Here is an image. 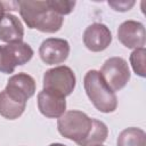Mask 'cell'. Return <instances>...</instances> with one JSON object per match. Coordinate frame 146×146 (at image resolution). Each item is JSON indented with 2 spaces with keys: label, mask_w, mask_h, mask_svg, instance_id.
Masks as SVG:
<instances>
[{
  "label": "cell",
  "mask_w": 146,
  "mask_h": 146,
  "mask_svg": "<svg viewBox=\"0 0 146 146\" xmlns=\"http://www.w3.org/2000/svg\"><path fill=\"white\" fill-rule=\"evenodd\" d=\"M145 27L143 23L137 21H125L117 30L119 41L129 49L144 48L145 46Z\"/></svg>",
  "instance_id": "cell-10"
},
{
  "label": "cell",
  "mask_w": 146,
  "mask_h": 146,
  "mask_svg": "<svg viewBox=\"0 0 146 146\" xmlns=\"http://www.w3.org/2000/svg\"><path fill=\"white\" fill-rule=\"evenodd\" d=\"M76 79L71 67L60 65L46 71L43 74V90L58 96H70L75 88Z\"/></svg>",
  "instance_id": "cell-4"
},
{
  "label": "cell",
  "mask_w": 146,
  "mask_h": 146,
  "mask_svg": "<svg viewBox=\"0 0 146 146\" xmlns=\"http://www.w3.org/2000/svg\"><path fill=\"white\" fill-rule=\"evenodd\" d=\"M112 42V33L103 23H92L83 32V43L92 52L105 50Z\"/></svg>",
  "instance_id": "cell-9"
},
{
  "label": "cell",
  "mask_w": 146,
  "mask_h": 146,
  "mask_svg": "<svg viewBox=\"0 0 146 146\" xmlns=\"http://www.w3.org/2000/svg\"><path fill=\"white\" fill-rule=\"evenodd\" d=\"M105 83L115 92L125 87L130 80V70L122 57H111L106 59L99 71Z\"/></svg>",
  "instance_id": "cell-6"
},
{
  "label": "cell",
  "mask_w": 146,
  "mask_h": 146,
  "mask_svg": "<svg viewBox=\"0 0 146 146\" xmlns=\"http://www.w3.org/2000/svg\"><path fill=\"white\" fill-rule=\"evenodd\" d=\"M145 58H146V49L145 48H138L135 49L130 54V64L133 70V72L144 78L146 75V70H145Z\"/></svg>",
  "instance_id": "cell-16"
},
{
  "label": "cell",
  "mask_w": 146,
  "mask_h": 146,
  "mask_svg": "<svg viewBox=\"0 0 146 146\" xmlns=\"http://www.w3.org/2000/svg\"><path fill=\"white\" fill-rule=\"evenodd\" d=\"M33 57V49L26 42H13L0 46V72L10 74L16 66L24 65Z\"/></svg>",
  "instance_id": "cell-5"
},
{
  "label": "cell",
  "mask_w": 146,
  "mask_h": 146,
  "mask_svg": "<svg viewBox=\"0 0 146 146\" xmlns=\"http://www.w3.org/2000/svg\"><path fill=\"white\" fill-rule=\"evenodd\" d=\"M38 108L46 117L58 119L66 111L65 97L42 89L38 94Z\"/></svg>",
  "instance_id": "cell-11"
},
{
  "label": "cell",
  "mask_w": 146,
  "mask_h": 146,
  "mask_svg": "<svg viewBox=\"0 0 146 146\" xmlns=\"http://www.w3.org/2000/svg\"><path fill=\"white\" fill-rule=\"evenodd\" d=\"M36 86L34 79L27 73H17L9 78L5 88L6 92L15 100L19 103L27 102L35 92Z\"/></svg>",
  "instance_id": "cell-8"
},
{
  "label": "cell",
  "mask_w": 146,
  "mask_h": 146,
  "mask_svg": "<svg viewBox=\"0 0 146 146\" xmlns=\"http://www.w3.org/2000/svg\"><path fill=\"white\" fill-rule=\"evenodd\" d=\"M47 3L54 11H56L60 16H64L73 11L76 2L71 0H47Z\"/></svg>",
  "instance_id": "cell-17"
},
{
  "label": "cell",
  "mask_w": 146,
  "mask_h": 146,
  "mask_svg": "<svg viewBox=\"0 0 146 146\" xmlns=\"http://www.w3.org/2000/svg\"><path fill=\"white\" fill-rule=\"evenodd\" d=\"M19 14L30 29H35L44 33L58 32L64 23V17L54 11L47 1H17Z\"/></svg>",
  "instance_id": "cell-1"
},
{
  "label": "cell",
  "mask_w": 146,
  "mask_h": 146,
  "mask_svg": "<svg viewBox=\"0 0 146 146\" xmlns=\"http://www.w3.org/2000/svg\"><path fill=\"white\" fill-rule=\"evenodd\" d=\"M41 60L47 65L64 63L70 55V43L59 38H48L39 48Z\"/></svg>",
  "instance_id": "cell-7"
},
{
  "label": "cell",
  "mask_w": 146,
  "mask_h": 146,
  "mask_svg": "<svg viewBox=\"0 0 146 146\" xmlns=\"http://www.w3.org/2000/svg\"><path fill=\"white\" fill-rule=\"evenodd\" d=\"M6 10H7L6 9V3H3V2L0 1V18L3 16V14H5Z\"/></svg>",
  "instance_id": "cell-19"
},
{
  "label": "cell",
  "mask_w": 146,
  "mask_h": 146,
  "mask_svg": "<svg viewBox=\"0 0 146 146\" xmlns=\"http://www.w3.org/2000/svg\"><path fill=\"white\" fill-rule=\"evenodd\" d=\"M49 146H66V145H64V144H60V143H52V144H50Z\"/></svg>",
  "instance_id": "cell-20"
},
{
  "label": "cell",
  "mask_w": 146,
  "mask_h": 146,
  "mask_svg": "<svg viewBox=\"0 0 146 146\" xmlns=\"http://www.w3.org/2000/svg\"><path fill=\"white\" fill-rule=\"evenodd\" d=\"M26 104L13 99L6 90L0 92V115L8 120L18 119L25 111Z\"/></svg>",
  "instance_id": "cell-13"
},
{
  "label": "cell",
  "mask_w": 146,
  "mask_h": 146,
  "mask_svg": "<svg viewBox=\"0 0 146 146\" xmlns=\"http://www.w3.org/2000/svg\"><path fill=\"white\" fill-rule=\"evenodd\" d=\"M24 36V27L19 18L13 14L5 13L0 18V40L13 43L22 41Z\"/></svg>",
  "instance_id": "cell-12"
},
{
  "label": "cell",
  "mask_w": 146,
  "mask_h": 146,
  "mask_svg": "<svg viewBox=\"0 0 146 146\" xmlns=\"http://www.w3.org/2000/svg\"><path fill=\"white\" fill-rule=\"evenodd\" d=\"M108 135V129L106 124L99 120L94 119L92 121V128L87 137V139L80 145V146H96V145H102Z\"/></svg>",
  "instance_id": "cell-15"
},
{
  "label": "cell",
  "mask_w": 146,
  "mask_h": 146,
  "mask_svg": "<svg viewBox=\"0 0 146 146\" xmlns=\"http://www.w3.org/2000/svg\"><path fill=\"white\" fill-rule=\"evenodd\" d=\"M83 87L92 105L102 113H112L117 107L115 92L105 83L100 73L90 70L83 78Z\"/></svg>",
  "instance_id": "cell-2"
},
{
  "label": "cell",
  "mask_w": 146,
  "mask_h": 146,
  "mask_svg": "<svg viewBox=\"0 0 146 146\" xmlns=\"http://www.w3.org/2000/svg\"><path fill=\"white\" fill-rule=\"evenodd\" d=\"M94 119L89 117L86 113L81 111H68L65 112L57 120V129L58 132L76 143L79 146L87 139L92 128Z\"/></svg>",
  "instance_id": "cell-3"
},
{
  "label": "cell",
  "mask_w": 146,
  "mask_h": 146,
  "mask_svg": "<svg viewBox=\"0 0 146 146\" xmlns=\"http://www.w3.org/2000/svg\"><path fill=\"white\" fill-rule=\"evenodd\" d=\"M117 146H146V133L140 128L130 127L122 130L117 137Z\"/></svg>",
  "instance_id": "cell-14"
},
{
  "label": "cell",
  "mask_w": 146,
  "mask_h": 146,
  "mask_svg": "<svg viewBox=\"0 0 146 146\" xmlns=\"http://www.w3.org/2000/svg\"><path fill=\"white\" fill-rule=\"evenodd\" d=\"M96 146H103V145H96Z\"/></svg>",
  "instance_id": "cell-21"
},
{
  "label": "cell",
  "mask_w": 146,
  "mask_h": 146,
  "mask_svg": "<svg viewBox=\"0 0 146 146\" xmlns=\"http://www.w3.org/2000/svg\"><path fill=\"white\" fill-rule=\"evenodd\" d=\"M110 7H112L115 11H128L135 6L133 0H115V1H108L107 2Z\"/></svg>",
  "instance_id": "cell-18"
}]
</instances>
